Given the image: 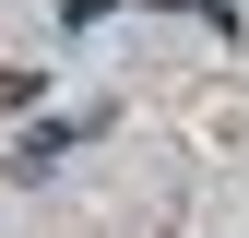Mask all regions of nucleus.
<instances>
[{
    "instance_id": "f257e3e1",
    "label": "nucleus",
    "mask_w": 249,
    "mask_h": 238,
    "mask_svg": "<svg viewBox=\"0 0 249 238\" xmlns=\"http://www.w3.org/2000/svg\"><path fill=\"white\" fill-rule=\"evenodd\" d=\"M59 12H71V24H83V12H107V0H59Z\"/></svg>"
}]
</instances>
